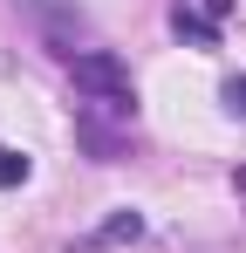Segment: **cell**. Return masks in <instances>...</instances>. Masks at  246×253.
<instances>
[{"instance_id":"obj_1","label":"cell","mask_w":246,"mask_h":253,"mask_svg":"<svg viewBox=\"0 0 246 253\" xmlns=\"http://www.w3.org/2000/svg\"><path fill=\"white\" fill-rule=\"evenodd\" d=\"M69 76H76V89H82V117H117L123 130L137 124V83H130V69H123L110 48L69 55Z\"/></svg>"},{"instance_id":"obj_2","label":"cell","mask_w":246,"mask_h":253,"mask_svg":"<svg viewBox=\"0 0 246 253\" xmlns=\"http://www.w3.org/2000/svg\"><path fill=\"white\" fill-rule=\"evenodd\" d=\"M28 14L41 21V35L62 48V55H82L76 42H89V21H82V7H69V0H28Z\"/></svg>"},{"instance_id":"obj_3","label":"cell","mask_w":246,"mask_h":253,"mask_svg":"<svg viewBox=\"0 0 246 253\" xmlns=\"http://www.w3.org/2000/svg\"><path fill=\"white\" fill-rule=\"evenodd\" d=\"M219 21H226V0H178L171 7V28L185 35V42H219Z\"/></svg>"},{"instance_id":"obj_4","label":"cell","mask_w":246,"mask_h":253,"mask_svg":"<svg viewBox=\"0 0 246 253\" xmlns=\"http://www.w3.org/2000/svg\"><path fill=\"white\" fill-rule=\"evenodd\" d=\"M137 233H144V219H137V212H117V219H103L96 233H82V240H76V253H103V247H123V240H137Z\"/></svg>"},{"instance_id":"obj_5","label":"cell","mask_w":246,"mask_h":253,"mask_svg":"<svg viewBox=\"0 0 246 253\" xmlns=\"http://www.w3.org/2000/svg\"><path fill=\"white\" fill-rule=\"evenodd\" d=\"M28 151H14V144H0V192H14V185H28Z\"/></svg>"},{"instance_id":"obj_6","label":"cell","mask_w":246,"mask_h":253,"mask_svg":"<svg viewBox=\"0 0 246 253\" xmlns=\"http://www.w3.org/2000/svg\"><path fill=\"white\" fill-rule=\"evenodd\" d=\"M219 96H226V110H233V117H246V76H233Z\"/></svg>"},{"instance_id":"obj_7","label":"cell","mask_w":246,"mask_h":253,"mask_svg":"<svg viewBox=\"0 0 246 253\" xmlns=\"http://www.w3.org/2000/svg\"><path fill=\"white\" fill-rule=\"evenodd\" d=\"M240 192H246V171H240Z\"/></svg>"}]
</instances>
